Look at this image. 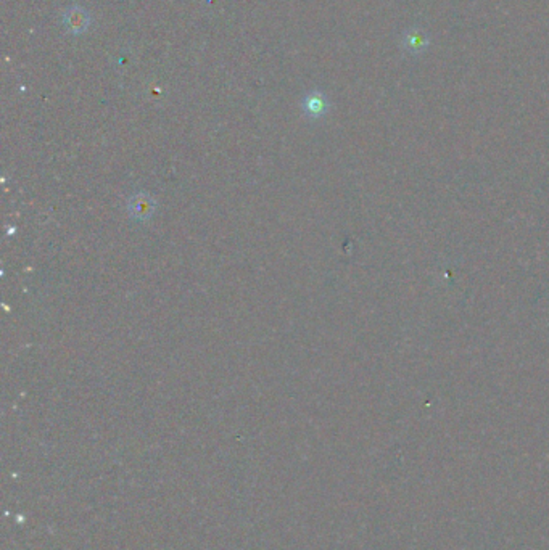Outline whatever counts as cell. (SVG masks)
Listing matches in <instances>:
<instances>
[{
	"label": "cell",
	"mask_w": 549,
	"mask_h": 550,
	"mask_svg": "<svg viewBox=\"0 0 549 550\" xmlns=\"http://www.w3.org/2000/svg\"><path fill=\"white\" fill-rule=\"evenodd\" d=\"M327 110V100L321 92H311L303 99V112L311 118L322 116Z\"/></svg>",
	"instance_id": "2"
},
{
	"label": "cell",
	"mask_w": 549,
	"mask_h": 550,
	"mask_svg": "<svg viewBox=\"0 0 549 550\" xmlns=\"http://www.w3.org/2000/svg\"><path fill=\"white\" fill-rule=\"evenodd\" d=\"M63 23L68 32H71V34H82L90 25V16L84 8L71 7L64 12Z\"/></svg>",
	"instance_id": "1"
}]
</instances>
